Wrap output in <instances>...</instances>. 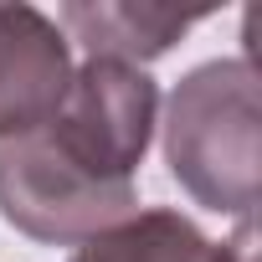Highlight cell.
Here are the masks:
<instances>
[{
	"instance_id": "1",
	"label": "cell",
	"mask_w": 262,
	"mask_h": 262,
	"mask_svg": "<svg viewBox=\"0 0 262 262\" xmlns=\"http://www.w3.org/2000/svg\"><path fill=\"white\" fill-rule=\"evenodd\" d=\"M165 165L180 190L242 226L257 211V165H262V108L257 72L247 57H216L190 67L165 108Z\"/></svg>"
},
{
	"instance_id": "2",
	"label": "cell",
	"mask_w": 262,
	"mask_h": 262,
	"mask_svg": "<svg viewBox=\"0 0 262 262\" xmlns=\"http://www.w3.org/2000/svg\"><path fill=\"white\" fill-rule=\"evenodd\" d=\"M160 128V82L144 67L82 62L72 67L62 108L41 123V134L93 180L134 185V170L149 155Z\"/></svg>"
},
{
	"instance_id": "3",
	"label": "cell",
	"mask_w": 262,
	"mask_h": 262,
	"mask_svg": "<svg viewBox=\"0 0 262 262\" xmlns=\"http://www.w3.org/2000/svg\"><path fill=\"white\" fill-rule=\"evenodd\" d=\"M139 211L134 185H103L77 170L41 128L0 139V216L47 247H82Z\"/></svg>"
},
{
	"instance_id": "4",
	"label": "cell",
	"mask_w": 262,
	"mask_h": 262,
	"mask_svg": "<svg viewBox=\"0 0 262 262\" xmlns=\"http://www.w3.org/2000/svg\"><path fill=\"white\" fill-rule=\"evenodd\" d=\"M72 82V52L36 6H0V139L41 128Z\"/></svg>"
},
{
	"instance_id": "5",
	"label": "cell",
	"mask_w": 262,
	"mask_h": 262,
	"mask_svg": "<svg viewBox=\"0 0 262 262\" xmlns=\"http://www.w3.org/2000/svg\"><path fill=\"white\" fill-rule=\"evenodd\" d=\"M72 262H257V226L247 221L231 242H211L190 216L149 206L82 242Z\"/></svg>"
},
{
	"instance_id": "6",
	"label": "cell",
	"mask_w": 262,
	"mask_h": 262,
	"mask_svg": "<svg viewBox=\"0 0 262 262\" xmlns=\"http://www.w3.org/2000/svg\"><path fill=\"white\" fill-rule=\"evenodd\" d=\"M62 36H72L88 62H123L139 67L165 57L195 21L201 11H175V6H139V0H72L57 16Z\"/></svg>"
}]
</instances>
